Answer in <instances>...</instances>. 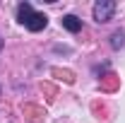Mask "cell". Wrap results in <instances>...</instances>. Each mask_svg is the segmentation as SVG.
I'll return each mask as SVG.
<instances>
[{"label":"cell","instance_id":"1","mask_svg":"<svg viewBox=\"0 0 125 123\" xmlns=\"http://www.w3.org/2000/svg\"><path fill=\"white\" fill-rule=\"evenodd\" d=\"M17 17L29 31H41V29H46V24H48V17L43 12H36L29 2H22L17 7Z\"/></svg>","mask_w":125,"mask_h":123},{"label":"cell","instance_id":"2","mask_svg":"<svg viewBox=\"0 0 125 123\" xmlns=\"http://www.w3.org/2000/svg\"><path fill=\"white\" fill-rule=\"evenodd\" d=\"M113 12H115V2L113 0H99L96 5H94V10H92V15L94 19L101 24V22H108L111 17H113Z\"/></svg>","mask_w":125,"mask_h":123},{"label":"cell","instance_id":"3","mask_svg":"<svg viewBox=\"0 0 125 123\" xmlns=\"http://www.w3.org/2000/svg\"><path fill=\"white\" fill-rule=\"evenodd\" d=\"M62 27L70 31V34H77V31L82 29V19H77L75 15H65L62 17Z\"/></svg>","mask_w":125,"mask_h":123},{"label":"cell","instance_id":"4","mask_svg":"<svg viewBox=\"0 0 125 123\" xmlns=\"http://www.w3.org/2000/svg\"><path fill=\"white\" fill-rule=\"evenodd\" d=\"M111 46L113 48H123L125 46V34L123 31H115V34L111 36Z\"/></svg>","mask_w":125,"mask_h":123},{"label":"cell","instance_id":"5","mask_svg":"<svg viewBox=\"0 0 125 123\" xmlns=\"http://www.w3.org/2000/svg\"><path fill=\"white\" fill-rule=\"evenodd\" d=\"M0 48H2V39H0Z\"/></svg>","mask_w":125,"mask_h":123}]
</instances>
